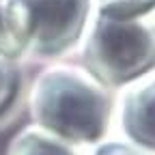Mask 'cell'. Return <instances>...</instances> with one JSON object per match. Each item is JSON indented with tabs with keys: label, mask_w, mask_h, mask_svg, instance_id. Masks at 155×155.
Wrapping results in <instances>:
<instances>
[{
	"label": "cell",
	"mask_w": 155,
	"mask_h": 155,
	"mask_svg": "<svg viewBox=\"0 0 155 155\" xmlns=\"http://www.w3.org/2000/svg\"><path fill=\"white\" fill-rule=\"evenodd\" d=\"M32 125L71 144H95L112 121L108 86L80 65L54 63L35 75L28 88Z\"/></svg>",
	"instance_id": "1"
},
{
	"label": "cell",
	"mask_w": 155,
	"mask_h": 155,
	"mask_svg": "<svg viewBox=\"0 0 155 155\" xmlns=\"http://www.w3.org/2000/svg\"><path fill=\"white\" fill-rule=\"evenodd\" d=\"M82 39L84 67L108 88H121L155 67V28L147 15L95 9Z\"/></svg>",
	"instance_id": "2"
},
{
	"label": "cell",
	"mask_w": 155,
	"mask_h": 155,
	"mask_svg": "<svg viewBox=\"0 0 155 155\" xmlns=\"http://www.w3.org/2000/svg\"><path fill=\"white\" fill-rule=\"evenodd\" d=\"M28 9L30 41L35 58H56L82 41L93 17V0H24Z\"/></svg>",
	"instance_id": "3"
},
{
	"label": "cell",
	"mask_w": 155,
	"mask_h": 155,
	"mask_svg": "<svg viewBox=\"0 0 155 155\" xmlns=\"http://www.w3.org/2000/svg\"><path fill=\"white\" fill-rule=\"evenodd\" d=\"M112 116L121 136L134 147L155 151V67L119 88Z\"/></svg>",
	"instance_id": "4"
},
{
	"label": "cell",
	"mask_w": 155,
	"mask_h": 155,
	"mask_svg": "<svg viewBox=\"0 0 155 155\" xmlns=\"http://www.w3.org/2000/svg\"><path fill=\"white\" fill-rule=\"evenodd\" d=\"M5 155H82V153L75 149V144L65 142L43 131L41 127L28 123L9 140Z\"/></svg>",
	"instance_id": "5"
},
{
	"label": "cell",
	"mask_w": 155,
	"mask_h": 155,
	"mask_svg": "<svg viewBox=\"0 0 155 155\" xmlns=\"http://www.w3.org/2000/svg\"><path fill=\"white\" fill-rule=\"evenodd\" d=\"M22 95V71L15 58L0 54V121L15 108Z\"/></svg>",
	"instance_id": "6"
},
{
	"label": "cell",
	"mask_w": 155,
	"mask_h": 155,
	"mask_svg": "<svg viewBox=\"0 0 155 155\" xmlns=\"http://www.w3.org/2000/svg\"><path fill=\"white\" fill-rule=\"evenodd\" d=\"M97 11L112 15H147L155 0H93Z\"/></svg>",
	"instance_id": "7"
},
{
	"label": "cell",
	"mask_w": 155,
	"mask_h": 155,
	"mask_svg": "<svg viewBox=\"0 0 155 155\" xmlns=\"http://www.w3.org/2000/svg\"><path fill=\"white\" fill-rule=\"evenodd\" d=\"M97 155H147V153H142L138 147H131L125 142H108L97 151Z\"/></svg>",
	"instance_id": "8"
},
{
	"label": "cell",
	"mask_w": 155,
	"mask_h": 155,
	"mask_svg": "<svg viewBox=\"0 0 155 155\" xmlns=\"http://www.w3.org/2000/svg\"><path fill=\"white\" fill-rule=\"evenodd\" d=\"M147 19H149V22L153 24V28H155V5H153V7H151V11L147 13Z\"/></svg>",
	"instance_id": "9"
}]
</instances>
